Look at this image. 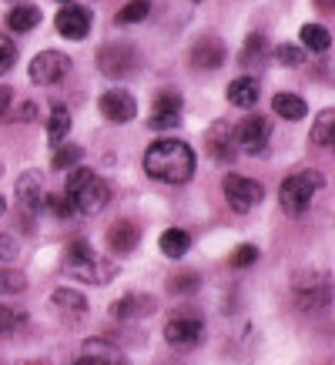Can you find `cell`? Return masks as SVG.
Wrapping results in <instances>:
<instances>
[{
    "instance_id": "cell-1",
    "label": "cell",
    "mask_w": 335,
    "mask_h": 365,
    "mask_svg": "<svg viewBox=\"0 0 335 365\" xmlns=\"http://www.w3.org/2000/svg\"><path fill=\"white\" fill-rule=\"evenodd\" d=\"M195 168H198L195 148L181 138H161L145 151V171L165 185H188L195 178Z\"/></svg>"
},
{
    "instance_id": "cell-2",
    "label": "cell",
    "mask_w": 335,
    "mask_h": 365,
    "mask_svg": "<svg viewBox=\"0 0 335 365\" xmlns=\"http://www.w3.org/2000/svg\"><path fill=\"white\" fill-rule=\"evenodd\" d=\"M64 275L74 278V282H84V285H108L114 275H118V265H111L108 258H100L94 248H91L84 238L67 245L64 252Z\"/></svg>"
},
{
    "instance_id": "cell-3",
    "label": "cell",
    "mask_w": 335,
    "mask_h": 365,
    "mask_svg": "<svg viewBox=\"0 0 335 365\" xmlns=\"http://www.w3.org/2000/svg\"><path fill=\"white\" fill-rule=\"evenodd\" d=\"M64 195L71 198V205H74L78 215H98V211H104V205L111 201V188H108L104 178L94 175L91 168H74V171H71Z\"/></svg>"
},
{
    "instance_id": "cell-4",
    "label": "cell",
    "mask_w": 335,
    "mask_h": 365,
    "mask_svg": "<svg viewBox=\"0 0 335 365\" xmlns=\"http://www.w3.org/2000/svg\"><path fill=\"white\" fill-rule=\"evenodd\" d=\"M325 188V175L322 171H315V168H305V171H295L282 181L279 188V201H282V211L292 215V218H299L302 211H309L312 198L319 191Z\"/></svg>"
},
{
    "instance_id": "cell-5",
    "label": "cell",
    "mask_w": 335,
    "mask_h": 365,
    "mask_svg": "<svg viewBox=\"0 0 335 365\" xmlns=\"http://www.w3.org/2000/svg\"><path fill=\"white\" fill-rule=\"evenodd\" d=\"M141 67V54L134 44H104L98 51V71L104 78H128Z\"/></svg>"
},
{
    "instance_id": "cell-6",
    "label": "cell",
    "mask_w": 335,
    "mask_h": 365,
    "mask_svg": "<svg viewBox=\"0 0 335 365\" xmlns=\"http://www.w3.org/2000/svg\"><path fill=\"white\" fill-rule=\"evenodd\" d=\"M292 292H295V302L302 312H322L332 302V282L322 272H305Z\"/></svg>"
},
{
    "instance_id": "cell-7",
    "label": "cell",
    "mask_w": 335,
    "mask_h": 365,
    "mask_svg": "<svg viewBox=\"0 0 335 365\" xmlns=\"http://www.w3.org/2000/svg\"><path fill=\"white\" fill-rule=\"evenodd\" d=\"M71 74V57L64 54V51H41V54L31 61V67H27V78L34 81V84H57L61 78H67Z\"/></svg>"
},
{
    "instance_id": "cell-8",
    "label": "cell",
    "mask_w": 335,
    "mask_h": 365,
    "mask_svg": "<svg viewBox=\"0 0 335 365\" xmlns=\"http://www.w3.org/2000/svg\"><path fill=\"white\" fill-rule=\"evenodd\" d=\"M268 138H272V121H268L265 114H245L238 128H234V144L248 151V155H258V151H265Z\"/></svg>"
},
{
    "instance_id": "cell-9",
    "label": "cell",
    "mask_w": 335,
    "mask_h": 365,
    "mask_svg": "<svg viewBox=\"0 0 335 365\" xmlns=\"http://www.w3.org/2000/svg\"><path fill=\"white\" fill-rule=\"evenodd\" d=\"M222 191H225V198H228V205H232V211H238V215L252 211L262 201V195H265L255 178H245V175H228L222 181Z\"/></svg>"
},
{
    "instance_id": "cell-10",
    "label": "cell",
    "mask_w": 335,
    "mask_h": 365,
    "mask_svg": "<svg viewBox=\"0 0 335 365\" xmlns=\"http://www.w3.org/2000/svg\"><path fill=\"white\" fill-rule=\"evenodd\" d=\"M205 339V322L198 315H175L165 325V342L171 349H195Z\"/></svg>"
},
{
    "instance_id": "cell-11",
    "label": "cell",
    "mask_w": 335,
    "mask_h": 365,
    "mask_svg": "<svg viewBox=\"0 0 335 365\" xmlns=\"http://www.w3.org/2000/svg\"><path fill=\"white\" fill-rule=\"evenodd\" d=\"M205 151L218 165H232L238 158V144H234V128L228 121H215L205 134Z\"/></svg>"
},
{
    "instance_id": "cell-12",
    "label": "cell",
    "mask_w": 335,
    "mask_h": 365,
    "mask_svg": "<svg viewBox=\"0 0 335 365\" xmlns=\"http://www.w3.org/2000/svg\"><path fill=\"white\" fill-rule=\"evenodd\" d=\"M225 57H228V47L215 34H205L191 44V67L195 71H218L225 64Z\"/></svg>"
},
{
    "instance_id": "cell-13",
    "label": "cell",
    "mask_w": 335,
    "mask_h": 365,
    "mask_svg": "<svg viewBox=\"0 0 335 365\" xmlns=\"http://www.w3.org/2000/svg\"><path fill=\"white\" fill-rule=\"evenodd\" d=\"M98 108H100V114H104L108 121L124 124V121H131L134 114H138V101H134L131 91L111 88V91H104V94L98 98Z\"/></svg>"
},
{
    "instance_id": "cell-14",
    "label": "cell",
    "mask_w": 335,
    "mask_h": 365,
    "mask_svg": "<svg viewBox=\"0 0 335 365\" xmlns=\"http://www.w3.org/2000/svg\"><path fill=\"white\" fill-rule=\"evenodd\" d=\"M178 124H181V94L178 91H161L155 98L148 128H155V131H171V128H178Z\"/></svg>"
},
{
    "instance_id": "cell-15",
    "label": "cell",
    "mask_w": 335,
    "mask_h": 365,
    "mask_svg": "<svg viewBox=\"0 0 335 365\" xmlns=\"http://www.w3.org/2000/svg\"><path fill=\"white\" fill-rule=\"evenodd\" d=\"M47 201V188H44V175L41 171H24L17 178V205L31 215H41Z\"/></svg>"
},
{
    "instance_id": "cell-16",
    "label": "cell",
    "mask_w": 335,
    "mask_h": 365,
    "mask_svg": "<svg viewBox=\"0 0 335 365\" xmlns=\"http://www.w3.org/2000/svg\"><path fill=\"white\" fill-rule=\"evenodd\" d=\"M91 24H94L91 21V11L81 7V4H67L57 14V34L67 37V41H84L91 34Z\"/></svg>"
},
{
    "instance_id": "cell-17",
    "label": "cell",
    "mask_w": 335,
    "mask_h": 365,
    "mask_svg": "<svg viewBox=\"0 0 335 365\" xmlns=\"http://www.w3.org/2000/svg\"><path fill=\"white\" fill-rule=\"evenodd\" d=\"M51 309L64 322H71V325L88 319V299L81 292H74V288H57L54 295H51Z\"/></svg>"
},
{
    "instance_id": "cell-18",
    "label": "cell",
    "mask_w": 335,
    "mask_h": 365,
    "mask_svg": "<svg viewBox=\"0 0 335 365\" xmlns=\"http://www.w3.org/2000/svg\"><path fill=\"white\" fill-rule=\"evenodd\" d=\"M74 365H128V359L121 355V349H114L104 339H88L81 345V355L74 359Z\"/></svg>"
},
{
    "instance_id": "cell-19",
    "label": "cell",
    "mask_w": 335,
    "mask_h": 365,
    "mask_svg": "<svg viewBox=\"0 0 335 365\" xmlns=\"http://www.w3.org/2000/svg\"><path fill=\"white\" fill-rule=\"evenodd\" d=\"M108 248H111L114 255H131L134 248H138V242H141V228L131 222V218H118V222L108 225Z\"/></svg>"
},
{
    "instance_id": "cell-20",
    "label": "cell",
    "mask_w": 335,
    "mask_h": 365,
    "mask_svg": "<svg viewBox=\"0 0 335 365\" xmlns=\"http://www.w3.org/2000/svg\"><path fill=\"white\" fill-rule=\"evenodd\" d=\"M155 309H158V302L151 299V295H138V292H131V295H124V299H118L111 305V319H118V322L145 319V315H151Z\"/></svg>"
},
{
    "instance_id": "cell-21",
    "label": "cell",
    "mask_w": 335,
    "mask_h": 365,
    "mask_svg": "<svg viewBox=\"0 0 335 365\" xmlns=\"http://www.w3.org/2000/svg\"><path fill=\"white\" fill-rule=\"evenodd\" d=\"M228 104L242 108V111L255 108L258 104V81L255 78H234L232 84H228Z\"/></svg>"
},
{
    "instance_id": "cell-22",
    "label": "cell",
    "mask_w": 335,
    "mask_h": 365,
    "mask_svg": "<svg viewBox=\"0 0 335 365\" xmlns=\"http://www.w3.org/2000/svg\"><path fill=\"white\" fill-rule=\"evenodd\" d=\"M272 108H275V114H279V118H285V121H302V118L309 114V104H305V98H302V94H292V91H282V94H275Z\"/></svg>"
},
{
    "instance_id": "cell-23",
    "label": "cell",
    "mask_w": 335,
    "mask_h": 365,
    "mask_svg": "<svg viewBox=\"0 0 335 365\" xmlns=\"http://www.w3.org/2000/svg\"><path fill=\"white\" fill-rule=\"evenodd\" d=\"M37 24H41V11H37L34 4H14L11 14H7V27L17 31V34L34 31Z\"/></svg>"
},
{
    "instance_id": "cell-24",
    "label": "cell",
    "mask_w": 335,
    "mask_h": 365,
    "mask_svg": "<svg viewBox=\"0 0 335 365\" xmlns=\"http://www.w3.org/2000/svg\"><path fill=\"white\" fill-rule=\"evenodd\" d=\"M299 37H302V47H305L309 54H325V51L332 47V34L325 31L322 24H305Z\"/></svg>"
},
{
    "instance_id": "cell-25",
    "label": "cell",
    "mask_w": 335,
    "mask_h": 365,
    "mask_svg": "<svg viewBox=\"0 0 335 365\" xmlns=\"http://www.w3.org/2000/svg\"><path fill=\"white\" fill-rule=\"evenodd\" d=\"M67 131H71V114H67L64 104H54L51 118H47V141L57 148V144L67 141Z\"/></svg>"
},
{
    "instance_id": "cell-26",
    "label": "cell",
    "mask_w": 335,
    "mask_h": 365,
    "mask_svg": "<svg viewBox=\"0 0 335 365\" xmlns=\"http://www.w3.org/2000/svg\"><path fill=\"white\" fill-rule=\"evenodd\" d=\"M158 245H161V252H165L168 258H181V255H188V248H191V235L185 232V228H168V232L158 238Z\"/></svg>"
},
{
    "instance_id": "cell-27",
    "label": "cell",
    "mask_w": 335,
    "mask_h": 365,
    "mask_svg": "<svg viewBox=\"0 0 335 365\" xmlns=\"http://www.w3.org/2000/svg\"><path fill=\"white\" fill-rule=\"evenodd\" d=\"M332 141H335V111L325 108V111H319V118H315V124H312V144L329 148Z\"/></svg>"
},
{
    "instance_id": "cell-28",
    "label": "cell",
    "mask_w": 335,
    "mask_h": 365,
    "mask_svg": "<svg viewBox=\"0 0 335 365\" xmlns=\"http://www.w3.org/2000/svg\"><path fill=\"white\" fill-rule=\"evenodd\" d=\"M81 158H84L81 144H57L54 158H51V168H54V171H67V168H78Z\"/></svg>"
},
{
    "instance_id": "cell-29",
    "label": "cell",
    "mask_w": 335,
    "mask_h": 365,
    "mask_svg": "<svg viewBox=\"0 0 335 365\" xmlns=\"http://www.w3.org/2000/svg\"><path fill=\"white\" fill-rule=\"evenodd\" d=\"M168 288H171L175 295H191V292L201 288V275L198 272H178V275L168 278Z\"/></svg>"
},
{
    "instance_id": "cell-30",
    "label": "cell",
    "mask_w": 335,
    "mask_h": 365,
    "mask_svg": "<svg viewBox=\"0 0 335 365\" xmlns=\"http://www.w3.org/2000/svg\"><path fill=\"white\" fill-rule=\"evenodd\" d=\"M24 319H27V315H24L21 309H11V305L0 302V339H7V335L17 332L24 325Z\"/></svg>"
},
{
    "instance_id": "cell-31",
    "label": "cell",
    "mask_w": 335,
    "mask_h": 365,
    "mask_svg": "<svg viewBox=\"0 0 335 365\" xmlns=\"http://www.w3.org/2000/svg\"><path fill=\"white\" fill-rule=\"evenodd\" d=\"M275 61L285 67H302L305 61H309V51L299 44H279L275 47Z\"/></svg>"
},
{
    "instance_id": "cell-32",
    "label": "cell",
    "mask_w": 335,
    "mask_h": 365,
    "mask_svg": "<svg viewBox=\"0 0 335 365\" xmlns=\"http://www.w3.org/2000/svg\"><path fill=\"white\" fill-rule=\"evenodd\" d=\"M27 288V275L17 268H0V295H17Z\"/></svg>"
},
{
    "instance_id": "cell-33",
    "label": "cell",
    "mask_w": 335,
    "mask_h": 365,
    "mask_svg": "<svg viewBox=\"0 0 335 365\" xmlns=\"http://www.w3.org/2000/svg\"><path fill=\"white\" fill-rule=\"evenodd\" d=\"M265 51H268L265 37H262V34H252L245 41V51H242V64H262V61H265Z\"/></svg>"
},
{
    "instance_id": "cell-34",
    "label": "cell",
    "mask_w": 335,
    "mask_h": 365,
    "mask_svg": "<svg viewBox=\"0 0 335 365\" xmlns=\"http://www.w3.org/2000/svg\"><path fill=\"white\" fill-rule=\"evenodd\" d=\"M148 11H151V4H148V0H131V4H124L121 11H118V24H138V21H145Z\"/></svg>"
},
{
    "instance_id": "cell-35",
    "label": "cell",
    "mask_w": 335,
    "mask_h": 365,
    "mask_svg": "<svg viewBox=\"0 0 335 365\" xmlns=\"http://www.w3.org/2000/svg\"><path fill=\"white\" fill-rule=\"evenodd\" d=\"M258 262V248L255 245H238L232 252V258H228V265L232 268H248V265H255Z\"/></svg>"
},
{
    "instance_id": "cell-36",
    "label": "cell",
    "mask_w": 335,
    "mask_h": 365,
    "mask_svg": "<svg viewBox=\"0 0 335 365\" xmlns=\"http://www.w3.org/2000/svg\"><path fill=\"white\" fill-rule=\"evenodd\" d=\"M14 64H17V47L7 34H0V74H7Z\"/></svg>"
},
{
    "instance_id": "cell-37",
    "label": "cell",
    "mask_w": 335,
    "mask_h": 365,
    "mask_svg": "<svg viewBox=\"0 0 335 365\" xmlns=\"http://www.w3.org/2000/svg\"><path fill=\"white\" fill-rule=\"evenodd\" d=\"M44 208H51L57 218H71V215H74V205H71V198H67L64 191H61V195H47Z\"/></svg>"
},
{
    "instance_id": "cell-38",
    "label": "cell",
    "mask_w": 335,
    "mask_h": 365,
    "mask_svg": "<svg viewBox=\"0 0 335 365\" xmlns=\"http://www.w3.org/2000/svg\"><path fill=\"white\" fill-rule=\"evenodd\" d=\"M11 114L17 121H34V118H37V104H34V101H21L17 108H11Z\"/></svg>"
},
{
    "instance_id": "cell-39",
    "label": "cell",
    "mask_w": 335,
    "mask_h": 365,
    "mask_svg": "<svg viewBox=\"0 0 335 365\" xmlns=\"http://www.w3.org/2000/svg\"><path fill=\"white\" fill-rule=\"evenodd\" d=\"M11 108H14V91L7 84H0V121L11 118Z\"/></svg>"
},
{
    "instance_id": "cell-40",
    "label": "cell",
    "mask_w": 335,
    "mask_h": 365,
    "mask_svg": "<svg viewBox=\"0 0 335 365\" xmlns=\"http://www.w3.org/2000/svg\"><path fill=\"white\" fill-rule=\"evenodd\" d=\"M14 255H17V242H14L11 235L0 232V262H11Z\"/></svg>"
},
{
    "instance_id": "cell-41",
    "label": "cell",
    "mask_w": 335,
    "mask_h": 365,
    "mask_svg": "<svg viewBox=\"0 0 335 365\" xmlns=\"http://www.w3.org/2000/svg\"><path fill=\"white\" fill-rule=\"evenodd\" d=\"M319 7H322V11H329V7H332V0H319Z\"/></svg>"
},
{
    "instance_id": "cell-42",
    "label": "cell",
    "mask_w": 335,
    "mask_h": 365,
    "mask_svg": "<svg viewBox=\"0 0 335 365\" xmlns=\"http://www.w3.org/2000/svg\"><path fill=\"white\" fill-rule=\"evenodd\" d=\"M4 211H7V201H4V195H0V215H4Z\"/></svg>"
},
{
    "instance_id": "cell-43",
    "label": "cell",
    "mask_w": 335,
    "mask_h": 365,
    "mask_svg": "<svg viewBox=\"0 0 335 365\" xmlns=\"http://www.w3.org/2000/svg\"><path fill=\"white\" fill-rule=\"evenodd\" d=\"M11 4H14V0H11Z\"/></svg>"
},
{
    "instance_id": "cell-44",
    "label": "cell",
    "mask_w": 335,
    "mask_h": 365,
    "mask_svg": "<svg viewBox=\"0 0 335 365\" xmlns=\"http://www.w3.org/2000/svg\"><path fill=\"white\" fill-rule=\"evenodd\" d=\"M34 365H37V362H34Z\"/></svg>"
}]
</instances>
